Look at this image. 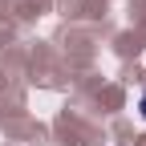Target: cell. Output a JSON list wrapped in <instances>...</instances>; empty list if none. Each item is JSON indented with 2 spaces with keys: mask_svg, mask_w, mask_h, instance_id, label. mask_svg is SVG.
<instances>
[{
  "mask_svg": "<svg viewBox=\"0 0 146 146\" xmlns=\"http://www.w3.org/2000/svg\"><path fill=\"white\" fill-rule=\"evenodd\" d=\"M138 110H142V118H146V94H142V102H138Z\"/></svg>",
  "mask_w": 146,
  "mask_h": 146,
  "instance_id": "cell-1",
  "label": "cell"
}]
</instances>
